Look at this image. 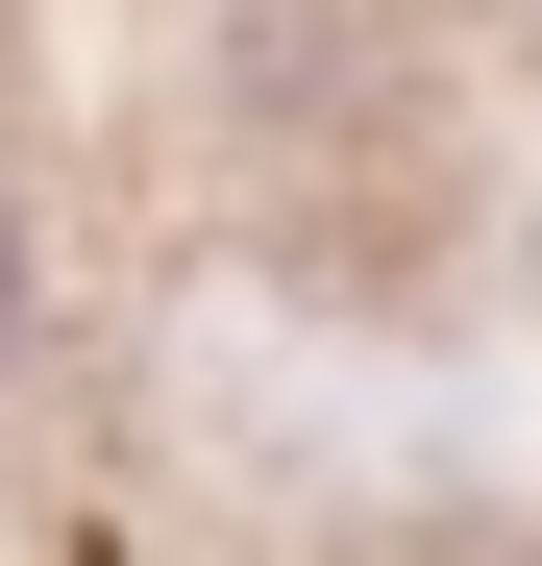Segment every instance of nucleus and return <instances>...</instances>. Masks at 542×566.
I'll return each instance as SVG.
<instances>
[{
    "label": "nucleus",
    "mask_w": 542,
    "mask_h": 566,
    "mask_svg": "<svg viewBox=\"0 0 542 566\" xmlns=\"http://www.w3.org/2000/svg\"><path fill=\"white\" fill-rule=\"evenodd\" d=\"M0 296H25V247H0Z\"/></svg>",
    "instance_id": "f257e3e1"
}]
</instances>
